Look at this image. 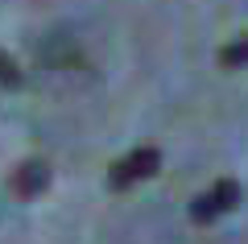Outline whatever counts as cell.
Instances as JSON below:
<instances>
[{
  "instance_id": "1",
  "label": "cell",
  "mask_w": 248,
  "mask_h": 244,
  "mask_svg": "<svg viewBox=\"0 0 248 244\" xmlns=\"http://www.w3.org/2000/svg\"><path fill=\"white\" fill-rule=\"evenodd\" d=\"M240 199H244V191H240L236 178H219L211 191L195 195V203H190V219H195V224H211V219L228 215V211L236 207Z\"/></svg>"
},
{
  "instance_id": "2",
  "label": "cell",
  "mask_w": 248,
  "mask_h": 244,
  "mask_svg": "<svg viewBox=\"0 0 248 244\" xmlns=\"http://www.w3.org/2000/svg\"><path fill=\"white\" fill-rule=\"evenodd\" d=\"M157 166H161V153L153 145H141V149H133L128 157H120V162L108 170V186H112V191H128V186L141 182V178H153Z\"/></svg>"
},
{
  "instance_id": "3",
  "label": "cell",
  "mask_w": 248,
  "mask_h": 244,
  "mask_svg": "<svg viewBox=\"0 0 248 244\" xmlns=\"http://www.w3.org/2000/svg\"><path fill=\"white\" fill-rule=\"evenodd\" d=\"M46 186H50V166L46 162H21L13 170V178H9V191L17 199H37Z\"/></svg>"
},
{
  "instance_id": "4",
  "label": "cell",
  "mask_w": 248,
  "mask_h": 244,
  "mask_svg": "<svg viewBox=\"0 0 248 244\" xmlns=\"http://www.w3.org/2000/svg\"><path fill=\"white\" fill-rule=\"evenodd\" d=\"M219 62H223V66H232V70H236V66H248V33L223 46V50H219Z\"/></svg>"
},
{
  "instance_id": "5",
  "label": "cell",
  "mask_w": 248,
  "mask_h": 244,
  "mask_svg": "<svg viewBox=\"0 0 248 244\" xmlns=\"http://www.w3.org/2000/svg\"><path fill=\"white\" fill-rule=\"evenodd\" d=\"M21 83H25L21 66H17V62H13L4 50H0V87H21Z\"/></svg>"
}]
</instances>
